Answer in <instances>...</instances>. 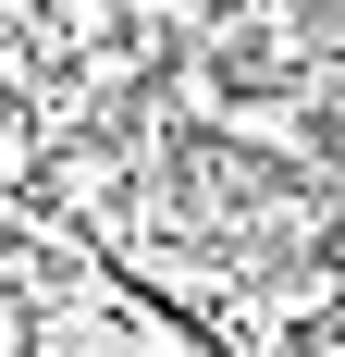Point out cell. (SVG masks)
I'll list each match as a JSON object with an SVG mask.
<instances>
[{
	"mask_svg": "<svg viewBox=\"0 0 345 357\" xmlns=\"http://www.w3.org/2000/svg\"><path fill=\"white\" fill-rule=\"evenodd\" d=\"M210 136H222V148H247V160H284L296 185H321V160H333V111H321L309 86H235Z\"/></svg>",
	"mask_w": 345,
	"mask_h": 357,
	"instance_id": "cell-1",
	"label": "cell"
},
{
	"mask_svg": "<svg viewBox=\"0 0 345 357\" xmlns=\"http://www.w3.org/2000/svg\"><path fill=\"white\" fill-rule=\"evenodd\" d=\"M124 173H136V160H124L111 136H50L37 197H50V210H111V197H124Z\"/></svg>",
	"mask_w": 345,
	"mask_h": 357,
	"instance_id": "cell-2",
	"label": "cell"
}]
</instances>
